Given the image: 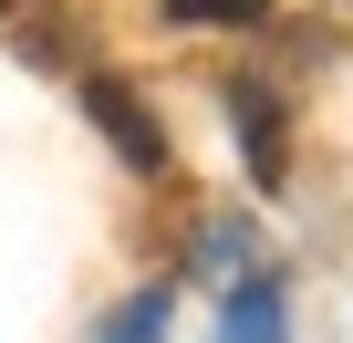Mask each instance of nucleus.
Returning <instances> with one entry per match:
<instances>
[{
	"label": "nucleus",
	"mask_w": 353,
	"mask_h": 343,
	"mask_svg": "<svg viewBox=\"0 0 353 343\" xmlns=\"http://www.w3.org/2000/svg\"><path fill=\"white\" fill-rule=\"evenodd\" d=\"M229 125L250 135V166H260V188H281V166H291V146H281V94H229Z\"/></svg>",
	"instance_id": "2"
},
{
	"label": "nucleus",
	"mask_w": 353,
	"mask_h": 343,
	"mask_svg": "<svg viewBox=\"0 0 353 343\" xmlns=\"http://www.w3.org/2000/svg\"><path fill=\"white\" fill-rule=\"evenodd\" d=\"M166 21L176 32H250V21H270V0H166Z\"/></svg>",
	"instance_id": "3"
},
{
	"label": "nucleus",
	"mask_w": 353,
	"mask_h": 343,
	"mask_svg": "<svg viewBox=\"0 0 353 343\" xmlns=\"http://www.w3.org/2000/svg\"><path fill=\"white\" fill-rule=\"evenodd\" d=\"M156 333H166V291H135V302H125L94 343H156Z\"/></svg>",
	"instance_id": "5"
},
{
	"label": "nucleus",
	"mask_w": 353,
	"mask_h": 343,
	"mask_svg": "<svg viewBox=\"0 0 353 343\" xmlns=\"http://www.w3.org/2000/svg\"><path fill=\"white\" fill-rule=\"evenodd\" d=\"M229 343H281V291H270V281H250V291L229 302Z\"/></svg>",
	"instance_id": "4"
},
{
	"label": "nucleus",
	"mask_w": 353,
	"mask_h": 343,
	"mask_svg": "<svg viewBox=\"0 0 353 343\" xmlns=\"http://www.w3.org/2000/svg\"><path fill=\"white\" fill-rule=\"evenodd\" d=\"M0 11H11V0H0Z\"/></svg>",
	"instance_id": "6"
},
{
	"label": "nucleus",
	"mask_w": 353,
	"mask_h": 343,
	"mask_svg": "<svg viewBox=\"0 0 353 343\" xmlns=\"http://www.w3.org/2000/svg\"><path fill=\"white\" fill-rule=\"evenodd\" d=\"M83 115L114 135V156H125V166H145V177L166 166V125L135 104V84H125V73H83Z\"/></svg>",
	"instance_id": "1"
}]
</instances>
